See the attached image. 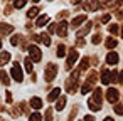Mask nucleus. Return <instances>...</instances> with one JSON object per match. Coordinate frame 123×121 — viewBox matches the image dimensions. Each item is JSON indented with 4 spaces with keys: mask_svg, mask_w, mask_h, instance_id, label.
<instances>
[{
    "mask_svg": "<svg viewBox=\"0 0 123 121\" xmlns=\"http://www.w3.org/2000/svg\"><path fill=\"white\" fill-rule=\"evenodd\" d=\"M31 106H32L34 109H41V108H42V101H41L39 98H32V99H31Z\"/></svg>",
    "mask_w": 123,
    "mask_h": 121,
    "instance_id": "9",
    "label": "nucleus"
},
{
    "mask_svg": "<svg viewBox=\"0 0 123 121\" xmlns=\"http://www.w3.org/2000/svg\"><path fill=\"white\" fill-rule=\"evenodd\" d=\"M47 22H49V17H47V15H42V17H39V19H37L36 25H37V27H42V25H44V24H47Z\"/></svg>",
    "mask_w": 123,
    "mask_h": 121,
    "instance_id": "10",
    "label": "nucleus"
},
{
    "mask_svg": "<svg viewBox=\"0 0 123 121\" xmlns=\"http://www.w3.org/2000/svg\"><path fill=\"white\" fill-rule=\"evenodd\" d=\"M106 99H108L110 103H115V101L118 99V91H116V89H108V91H106Z\"/></svg>",
    "mask_w": 123,
    "mask_h": 121,
    "instance_id": "5",
    "label": "nucleus"
},
{
    "mask_svg": "<svg viewBox=\"0 0 123 121\" xmlns=\"http://www.w3.org/2000/svg\"><path fill=\"white\" fill-rule=\"evenodd\" d=\"M101 82H103V84H110V82H111V76H110V72L103 71V76H101Z\"/></svg>",
    "mask_w": 123,
    "mask_h": 121,
    "instance_id": "11",
    "label": "nucleus"
},
{
    "mask_svg": "<svg viewBox=\"0 0 123 121\" xmlns=\"http://www.w3.org/2000/svg\"><path fill=\"white\" fill-rule=\"evenodd\" d=\"M64 104H66V98L62 96V98H61V99L57 101V104H56V109H57V111H61V109H64Z\"/></svg>",
    "mask_w": 123,
    "mask_h": 121,
    "instance_id": "16",
    "label": "nucleus"
},
{
    "mask_svg": "<svg viewBox=\"0 0 123 121\" xmlns=\"http://www.w3.org/2000/svg\"><path fill=\"white\" fill-rule=\"evenodd\" d=\"M66 25H68L66 22H61V24H59V27H57V34H59L61 37H64V35L68 34V27H66Z\"/></svg>",
    "mask_w": 123,
    "mask_h": 121,
    "instance_id": "8",
    "label": "nucleus"
},
{
    "mask_svg": "<svg viewBox=\"0 0 123 121\" xmlns=\"http://www.w3.org/2000/svg\"><path fill=\"white\" fill-rule=\"evenodd\" d=\"M41 39H42V42H44L46 46H49V44H51V40H49V35H47V34H42V35H41Z\"/></svg>",
    "mask_w": 123,
    "mask_h": 121,
    "instance_id": "24",
    "label": "nucleus"
},
{
    "mask_svg": "<svg viewBox=\"0 0 123 121\" xmlns=\"http://www.w3.org/2000/svg\"><path fill=\"white\" fill-rule=\"evenodd\" d=\"M57 56H59V57H64V56H66V47H64L62 44H61L59 49H57Z\"/></svg>",
    "mask_w": 123,
    "mask_h": 121,
    "instance_id": "20",
    "label": "nucleus"
},
{
    "mask_svg": "<svg viewBox=\"0 0 123 121\" xmlns=\"http://www.w3.org/2000/svg\"><path fill=\"white\" fill-rule=\"evenodd\" d=\"M46 121H52V109H47V113H46Z\"/></svg>",
    "mask_w": 123,
    "mask_h": 121,
    "instance_id": "26",
    "label": "nucleus"
},
{
    "mask_svg": "<svg viewBox=\"0 0 123 121\" xmlns=\"http://www.w3.org/2000/svg\"><path fill=\"white\" fill-rule=\"evenodd\" d=\"M105 121H113V119L111 118H105Z\"/></svg>",
    "mask_w": 123,
    "mask_h": 121,
    "instance_id": "30",
    "label": "nucleus"
},
{
    "mask_svg": "<svg viewBox=\"0 0 123 121\" xmlns=\"http://www.w3.org/2000/svg\"><path fill=\"white\" fill-rule=\"evenodd\" d=\"M89 109H93V111H99L101 109V89H96L93 98L89 99Z\"/></svg>",
    "mask_w": 123,
    "mask_h": 121,
    "instance_id": "1",
    "label": "nucleus"
},
{
    "mask_svg": "<svg viewBox=\"0 0 123 121\" xmlns=\"http://www.w3.org/2000/svg\"><path fill=\"white\" fill-rule=\"evenodd\" d=\"M25 71L32 72V62H31V59H25Z\"/></svg>",
    "mask_w": 123,
    "mask_h": 121,
    "instance_id": "22",
    "label": "nucleus"
},
{
    "mask_svg": "<svg viewBox=\"0 0 123 121\" xmlns=\"http://www.w3.org/2000/svg\"><path fill=\"white\" fill-rule=\"evenodd\" d=\"M37 12H39V10H37V9L34 7V9H31V10H29V14H27V15H29V17L32 19V17H36V15H37Z\"/></svg>",
    "mask_w": 123,
    "mask_h": 121,
    "instance_id": "25",
    "label": "nucleus"
},
{
    "mask_svg": "<svg viewBox=\"0 0 123 121\" xmlns=\"http://www.w3.org/2000/svg\"><path fill=\"white\" fill-rule=\"evenodd\" d=\"M14 5H15V9H22V7L25 5V0H15Z\"/></svg>",
    "mask_w": 123,
    "mask_h": 121,
    "instance_id": "23",
    "label": "nucleus"
},
{
    "mask_svg": "<svg viewBox=\"0 0 123 121\" xmlns=\"http://www.w3.org/2000/svg\"><path fill=\"white\" fill-rule=\"evenodd\" d=\"M59 92H61V91H59L57 87H56V89H52V91L49 92V96H47V99H49V101H54V99H57V96H59Z\"/></svg>",
    "mask_w": 123,
    "mask_h": 121,
    "instance_id": "12",
    "label": "nucleus"
},
{
    "mask_svg": "<svg viewBox=\"0 0 123 121\" xmlns=\"http://www.w3.org/2000/svg\"><path fill=\"white\" fill-rule=\"evenodd\" d=\"M0 81H2V82H4L5 86L9 84V76H7V74H5L4 71H0Z\"/></svg>",
    "mask_w": 123,
    "mask_h": 121,
    "instance_id": "18",
    "label": "nucleus"
},
{
    "mask_svg": "<svg viewBox=\"0 0 123 121\" xmlns=\"http://www.w3.org/2000/svg\"><path fill=\"white\" fill-rule=\"evenodd\" d=\"M89 29H91V24H86V25H84L81 30H78V39H79V37H83V35H84V34L89 30Z\"/></svg>",
    "mask_w": 123,
    "mask_h": 121,
    "instance_id": "15",
    "label": "nucleus"
},
{
    "mask_svg": "<svg viewBox=\"0 0 123 121\" xmlns=\"http://www.w3.org/2000/svg\"><path fill=\"white\" fill-rule=\"evenodd\" d=\"M56 72H57L56 64H49L47 66V71H46V81H52L54 76H56Z\"/></svg>",
    "mask_w": 123,
    "mask_h": 121,
    "instance_id": "4",
    "label": "nucleus"
},
{
    "mask_svg": "<svg viewBox=\"0 0 123 121\" xmlns=\"http://www.w3.org/2000/svg\"><path fill=\"white\" fill-rule=\"evenodd\" d=\"M9 59H10V54L9 52H2V54H0V66H4Z\"/></svg>",
    "mask_w": 123,
    "mask_h": 121,
    "instance_id": "13",
    "label": "nucleus"
},
{
    "mask_svg": "<svg viewBox=\"0 0 123 121\" xmlns=\"http://www.w3.org/2000/svg\"><path fill=\"white\" fill-rule=\"evenodd\" d=\"M115 111H116L118 114H123V106H121V104H116V106H115Z\"/></svg>",
    "mask_w": 123,
    "mask_h": 121,
    "instance_id": "27",
    "label": "nucleus"
},
{
    "mask_svg": "<svg viewBox=\"0 0 123 121\" xmlns=\"http://www.w3.org/2000/svg\"><path fill=\"white\" fill-rule=\"evenodd\" d=\"M106 62L111 64V66L116 64V62H118V54H116V52H110V54L106 56Z\"/></svg>",
    "mask_w": 123,
    "mask_h": 121,
    "instance_id": "7",
    "label": "nucleus"
},
{
    "mask_svg": "<svg viewBox=\"0 0 123 121\" xmlns=\"http://www.w3.org/2000/svg\"><path fill=\"white\" fill-rule=\"evenodd\" d=\"M29 52H31V59H32L34 62H39V61H41L42 54H41V49H39V47L31 46V47H29Z\"/></svg>",
    "mask_w": 123,
    "mask_h": 121,
    "instance_id": "2",
    "label": "nucleus"
},
{
    "mask_svg": "<svg viewBox=\"0 0 123 121\" xmlns=\"http://www.w3.org/2000/svg\"><path fill=\"white\" fill-rule=\"evenodd\" d=\"M12 29H14L12 25H7V24H0V32H2V34H9Z\"/></svg>",
    "mask_w": 123,
    "mask_h": 121,
    "instance_id": "14",
    "label": "nucleus"
},
{
    "mask_svg": "<svg viewBox=\"0 0 123 121\" xmlns=\"http://www.w3.org/2000/svg\"><path fill=\"white\" fill-rule=\"evenodd\" d=\"M84 19H86L84 15H81V17H76V19L73 20V25H74V27H79V24H83V22H84Z\"/></svg>",
    "mask_w": 123,
    "mask_h": 121,
    "instance_id": "17",
    "label": "nucleus"
},
{
    "mask_svg": "<svg viewBox=\"0 0 123 121\" xmlns=\"http://www.w3.org/2000/svg\"><path fill=\"white\" fill-rule=\"evenodd\" d=\"M10 72H12V77H14L17 82H20V81H22V69H20V66H19V64H14Z\"/></svg>",
    "mask_w": 123,
    "mask_h": 121,
    "instance_id": "3",
    "label": "nucleus"
},
{
    "mask_svg": "<svg viewBox=\"0 0 123 121\" xmlns=\"http://www.w3.org/2000/svg\"><path fill=\"white\" fill-rule=\"evenodd\" d=\"M110 32H113V34H116V32H118V27H116V25L113 24V25L110 27Z\"/></svg>",
    "mask_w": 123,
    "mask_h": 121,
    "instance_id": "28",
    "label": "nucleus"
},
{
    "mask_svg": "<svg viewBox=\"0 0 123 121\" xmlns=\"http://www.w3.org/2000/svg\"><path fill=\"white\" fill-rule=\"evenodd\" d=\"M84 121H94V118H93V116H86Z\"/></svg>",
    "mask_w": 123,
    "mask_h": 121,
    "instance_id": "29",
    "label": "nucleus"
},
{
    "mask_svg": "<svg viewBox=\"0 0 123 121\" xmlns=\"http://www.w3.org/2000/svg\"><path fill=\"white\" fill-rule=\"evenodd\" d=\"M78 57H79V54H78L76 51H71V54H69V57H68V66H66V67H68V69H71V67H73V64H74V61H76Z\"/></svg>",
    "mask_w": 123,
    "mask_h": 121,
    "instance_id": "6",
    "label": "nucleus"
},
{
    "mask_svg": "<svg viewBox=\"0 0 123 121\" xmlns=\"http://www.w3.org/2000/svg\"><path fill=\"white\" fill-rule=\"evenodd\" d=\"M121 37H123V30H121Z\"/></svg>",
    "mask_w": 123,
    "mask_h": 121,
    "instance_id": "31",
    "label": "nucleus"
},
{
    "mask_svg": "<svg viewBox=\"0 0 123 121\" xmlns=\"http://www.w3.org/2000/svg\"><path fill=\"white\" fill-rule=\"evenodd\" d=\"M29 121H42V116L39 114V113H34L32 116H31V119Z\"/></svg>",
    "mask_w": 123,
    "mask_h": 121,
    "instance_id": "21",
    "label": "nucleus"
},
{
    "mask_svg": "<svg viewBox=\"0 0 123 121\" xmlns=\"http://www.w3.org/2000/svg\"><path fill=\"white\" fill-rule=\"evenodd\" d=\"M0 47H2V42H0Z\"/></svg>",
    "mask_w": 123,
    "mask_h": 121,
    "instance_id": "32",
    "label": "nucleus"
},
{
    "mask_svg": "<svg viewBox=\"0 0 123 121\" xmlns=\"http://www.w3.org/2000/svg\"><path fill=\"white\" fill-rule=\"evenodd\" d=\"M34 2H39V0H34Z\"/></svg>",
    "mask_w": 123,
    "mask_h": 121,
    "instance_id": "33",
    "label": "nucleus"
},
{
    "mask_svg": "<svg viewBox=\"0 0 123 121\" xmlns=\"http://www.w3.org/2000/svg\"><path fill=\"white\" fill-rule=\"evenodd\" d=\"M116 44H118V40H116V39H108V40H106V47H110V49H111V47H115Z\"/></svg>",
    "mask_w": 123,
    "mask_h": 121,
    "instance_id": "19",
    "label": "nucleus"
}]
</instances>
